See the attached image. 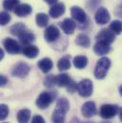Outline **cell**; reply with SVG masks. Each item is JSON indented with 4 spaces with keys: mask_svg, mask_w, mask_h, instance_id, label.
<instances>
[{
    "mask_svg": "<svg viewBox=\"0 0 122 123\" xmlns=\"http://www.w3.org/2000/svg\"><path fill=\"white\" fill-rule=\"evenodd\" d=\"M111 67V60L108 57H102L100 58L94 69V76L97 79H104L106 77V74Z\"/></svg>",
    "mask_w": 122,
    "mask_h": 123,
    "instance_id": "obj_1",
    "label": "cell"
},
{
    "mask_svg": "<svg viewBox=\"0 0 122 123\" xmlns=\"http://www.w3.org/2000/svg\"><path fill=\"white\" fill-rule=\"evenodd\" d=\"M119 112V107L115 104H103L100 107L99 115L104 119H110L115 117Z\"/></svg>",
    "mask_w": 122,
    "mask_h": 123,
    "instance_id": "obj_2",
    "label": "cell"
},
{
    "mask_svg": "<svg viewBox=\"0 0 122 123\" xmlns=\"http://www.w3.org/2000/svg\"><path fill=\"white\" fill-rule=\"evenodd\" d=\"M55 96V92H41L37 99H36V106L41 109V110H44L46 108H48L51 103L54 101V98Z\"/></svg>",
    "mask_w": 122,
    "mask_h": 123,
    "instance_id": "obj_3",
    "label": "cell"
},
{
    "mask_svg": "<svg viewBox=\"0 0 122 123\" xmlns=\"http://www.w3.org/2000/svg\"><path fill=\"white\" fill-rule=\"evenodd\" d=\"M79 95L83 97H89L91 96L93 91V85L90 79H82L77 84V90Z\"/></svg>",
    "mask_w": 122,
    "mask_h": 123,
    "instance_id": "obj_4",
    "label": "cell"
},
{
    "mask_svg": "<svg viewBox=\"0 0 122 123\" xmlns=\"http://www.w3.org/2000/svg\"><path fill=\"white\" fill-rule=\"evenodd\" d=\"M111 19L110 16V12H108V10L104 7H100L97 9L95 15H94V20L97 24L99 25H104L107 24Z\"/></svg>",
    "mask_w": 122,
    "mask_h": 123,
    "instance_id": "obj_5",
    "label": "cell"
},
{
    "mask_svg": "<svg viewBox=\"0 0 122 123\" xmlns=\"http://www.w3.org/2000/svg\"><path fill=\"white\" fill-rule=\"evenodd\" d=\"M30 71V67L27 63L19 62V63H17L12 68V74L13 76H16V77H24V76H26V75L29 74Z\"/></svg>",
    "mask_w": 122,
    "mask_h": 123,
    "instance_id": "obj_6",
    "label": "cell"
},
{
    "mask_svg": "<svg viewBox=\"0 0 122 123\" xmlns=\"http://www.w3.org/2000/svg\"><path fill=\"white\" fill-rule=\"evenodd\" d=\"M96 41L105 42L108 44H112L116 39V34L110 29H102L95 36Z\"/></svg>",
    "mask_w": 122,
    "mask_h": 123,
    "instance_id": "obj_7",
    "label": "cell"
},
{
    "mask_svg": "<svg viewBox=\"0 0 122 123\" xmlns=\"http://www.w3.org/2000/svg\"><path fill=\"white\" fill-rule=\"evenodd\" d=\"M3 46L5 48V50L11 54V55H17L20 53V45L17 41H15L14 39L12 38H6L3 41Z\"/></svg>",
    "mask_w": 122,
    "mask_h": 123,
    "instance_id": "obj_8",
    "label": "cell"
},
{
    "mask_svg": "<svg viewBox=\"0 0 122 123\" xmlns=\"http://www.w3.org/2000/svg\"><path fill=\"white\" fill-rule=\"evenodd\" d=\"M60 36V31L59 30L52 25V26H49L45 31H44V37H45V40L49 43H52V42H55V40H57Z\"/></svg>",
    "mask_w": 122,
    "mask_h": 123,
    "instance_id": "obj_9",
    "label": "cell"
},
{
    "mask_svg": "<svg viewBox=\"0 0 122 123\" xmlns=\"http://www.w3.org/2000/svg\"><path fill=\"white\" fill-rule=\"evenodd\" d=\"M96 106L93 101H87L81 107V113L84 117L90 118L96 115Z\"/></svg>",
    "mask_w": 122,
    "mask_h": 123,
    "instance_id": "obj_10",
    "label": "cell"
},
{
    "mask_svg": "<svg viewBox=\"0 0 122 123\" xmlns=\"http://www.w3.org/2000/svg\"><path fill=\"white\" fill-rule=\"evenodd\" d=\"M71 14L72 17L78 23H84L87 20V14L84 12L83 9H81L80 7L77 6H73L71 8Z\"/></svg>",
    "mask_w": 122,
    "mask_h": 123,
    "instance_id": "obj_11",
    "label": "cell"
},
{
    "mask_svg": "<svg viewBox=\"0 0 122 123\" xmlns=\"http://www.w3.org/2000/svg\"><path fill=\"white\" fill-rule=\"evenodd\" d=\"M93 52L97 55H105L111 52V46L108 43L97 41L93 46Z\"/></svg>",
    "mask_w": 122,
    "mask_h": 123,
    "instance_id": "obj_12",
    "label": "cell"
},
{
    "mask_svg": "<svg viewBox=\"0 0 122 123\" xmlns=\"http://www.w3.org/2000/svg\"><path fill=\"white\" fill-rule=\"evenodd\" d=\"M60 26L66 34H73L76 28V23L71 18H66L60 23Z\"/></svg>",
    "mask_w": 122,
    "mask_h": 123,
    "instance_id": "obj_13",
    "label": "cell"
},
{
    "mask_svg": "<svg viewBox=\"0 0 122 123\" xmlns=\"http://www.w3.org/2000/svg\"><path fill=\"white\" fill-rule=\"evenodd\" d=\"M65 4L64 3H56L55 5H53L49 11V14L53 17V18H58L65 12Z\"/></svg>",
    "mask_w": 122,
    "mask_h": 123,
    "instance_id": "obj_14",
    "label": "cell"
},
{
    "mask_svg": "<svg viewBox=\"0 0 122 123\" xmlns=\"http://www.w3.org/2000/svg\"><path fill=\"white\" fill-rule=\"evenodd\" d=\"M32 12V8L29 4H19L18 7L14 10V13L19 16V17H23V16H27Z\"/></svg>",
    "mask_w": 122,
    "mask_h": 123,
    "instance_id": "obj_15",
    "label": "cell"
},
{
    "mask_svg": "<svg viewBox=\"0 0 122 123\" xmlns=\"http://www.w3.org/2000/svg\"><path fill=\"white\" fill-rule=\"evenodd\" d=\"M37 65H38V68L41 70L42 73H44V74H48V73L53 69L54 63H53V61H52L51 58L45 57V58H42L41 60H39Z\"/></svg>",
    "mask_w": 122,
    "mask_h": 123,
    "instance_id": "obj_16",
    "label": "cell"
},
{
    "mask_svg": "<svg viewBox=\"0 0 122 123\" xmlns=\"http://www.w3.org/2000/svg\"><path fill=\"white\" fill-rule=\"evenodd\" d=\"M22 54L28 58H35L39 54V49L36 46L28 45V46H25L23 48Z\"/></svg>",
    "mask_w": 122,
    "mask_h": 123,
    "instance_id": "obj_17",
    "label": "cell"
},
{
    "mask_svg": "<svg viewBox=\"0 0 122 123\" xmlns=\"http://www.w3.org/2000/svg\"><path fill=\"white\" fill-rule=\"evenodd\" d=\"M72 81V78L68 74H60L55 77V85L58 87H67Z\"/></svg>",
    "mask_w": 122,
    "mask_h": 123,
    "instance_id": "obj_18",
    "label": "cell"
},
{
    "mask_svg": "<svg viewBox=\"0 0 122 123\" xmlns=\"http://www.w3.org/2000/svg\"><path fill=\"white\" fill-rule=\"evenodd\" d=\"M10 31H11L12 34H13V35L19 37V36L22 35L23 33L27 32V27H26V25H24L23 23L19 22V23H16V24H14V25H12V26L11 27V29H10Z\"/></svg>",
    "mask_w": 122,
    "mask_h": 123,
    "instance_id": "obj_19",
    "label": "cell"
},
{
    "mask_svg": "<svg viewBox=\"0 0 122 123\" xmlns=\"http://www.w3.org/2000/svg\"><path fill=\"white\" fill-rule=\"evenodd\" d=\"M75 43L80 46V47H84V48H89L91 45V40L90 37L85 34V33H80L77 35L76 39H75Z\"/></svg>",
    "mask_w": 122,
    "mask_h": 123,
    "instance_id": "obj_20",
    "label": "cell"
},
{
    "mask_svg": "<svg viewBox=\"0 0 122 123\" xmlns=\"http://www.w3.org/2000/svg\"><path fill=\"white\" fill-rule=\"evenodd\" d=\"M73 66L76 69H84L88 64V58L85 55H77L73 58Z\"/></svg>",
    "mask_w": 122,
    "mask_h": 123,
    "instance_id": "obj_21",
    "label": "cell"
},
{
    "mask_svg": "<svg viewBox=\"0 0 122 123\" xmlns=\"http://www.w3.org/2000/svg\"><path fill=\"white\" fill-rule=\"evenodd\" d=\"M30 111L28 109H22L17 113V121L19 123H28L30 121Z\"/></svg>",
    "mask_w": 122,
    "mask_h": 123,
    "instance_id": "obj_22",
    "label": "cell"
},
{
    "mask_svg": "<svg viewBox=\"0 0 122 123\" xmlns=\"http://www.w3.org/2000/svg\"><path fill=\"white\" fill-rule=\"evenodd\" d=\"M35 39V36L33 33L31 32H25L23 33L22 35L19 36V41H20V44L23 45V46H28V45H30L31 42H33Z\"/></svg>",
    "mask_w": 122,
    "mask_h": 123,
    "instance_id": "obj_23",
    "label": "cell"
},
{
    "mask_svg": "<svg viewBox=\"0 0 122 123\" xmlns=\"http://www.w3.org/2000/svg\"><path fill=\"white\" fill-rule=\"evenodd\" d=\"M71 56L70 55H66L60 58L57 62V68L59 71H67L71 68Z\"/></svg>",
    "mask_w": 122,
    "mask_h": 123,
    "instance_id": "obj_24",
    "label": "cell"
},
{
    "mask_svg": "<svg viewBox=\"0 0 122 123\" xmlns=\"http://www.w3.org/2000/svg\"><path fill=\"white\" fill-rule=\"evenodd\" d=\"M56 109L63 112V113H65V114H67L70 110V103H69L68 99L65 98V97L59 98L56 102Z\"/></svg>",
    "mask_w": 122,
    "mask_h": 123,
    "instance_id": "obj_25",
    "label": "cell"
},
{
    "mask_svg": "<svg viewBox=\"0 0 122 123\" xmlns=\"http://www.w3.org/2000/svg\"><path fill=\"white\" fill-rule=\"evenodd\" d=\"M35 21H36V25L40 28H44L48 25V22H49V16L46 14V13H43V12H40V13H37L36 14V17H35Z\"/></svg>",
    "mask_w": 122,
    "mask_h": 123,
    "instance_id": "obj_26",
    "label": "cell"
},
{
    "mask_svg": "<svg viewBox=\"0 0 122 123\" xmlns=\"http://www.w3.org/2000/svg\"><path fill=\"white\" fill-rule=\"evenodd\" d=\"M20 0H3V8L6 11H13L18 7Z\"/></svg>",
    "mask_w": 122,
    "mask_h": 123,
    "instance_id": "obj_27",
    "label": "cell"
},
{
    "mask_svg": "<svg viewBox=\"0 0 122 123\" xmlns=\"http://www.w3.org/2000/svg\"><path fill=\"white\" fill-rule=\"evenodd\" d=\"M65 116L66 114L55 109L53 113V122L54 123H64L65 122Z\"/></svg>",
    "mask_w": 122,
    "mask_h": 123,
    "instance_id": "obj_28",
    "label": "cell"
},
{
    "mask_svg": "<svg viewBox=\"0 0 122 123\" xmlns=\"http://www.w3.org/2000/svg\"><path fill=\"white\" fill-rule=\"evenodd\" d=\"M110 30L115 34H120L122 32V22L119 20H115L110 25Z\"/></svg>",
    "mask_w": 122,
    "mask_h": 123,
    "instance_id": "obj_29",
    "label": "cell"
},
{
    "mask_svg": "<svg viewBox=\"0 0 122 123\" xmlns=\"http://www.w3.org/2000/svg\"><path fill=\"white\" fill-rule=\"evenodd\" d=\"M55 77H56V75H54V74L47 75L44 78V85L48 88L53 87L54 85H55Z\"/></svg>",
    "mask_w": 122,
    "mask_h": 123,
    "instance_id": "obj_30",
    "label": "cell"
},
{
    "mask_svg": "<svg viewBox=\"0 0 122 123\" xmlns=\"http://www.w3.org/2000/svg\"><path fill=\"white\" fill-rule=\"evenodd\" d=\"M10 21H11V15H10V13L7 12L6 11L1 12V13H0V24L2 26H5Z\"/></svg>",
    "mask_w": 122,
    "mask_h": 123,
    "instance_id": "obj_31",
    "label": "cell"
},
{
    "mask_svg": "<svg viewBox=\"0 0 122 123\" xmlns=\"http://www.w3.org/2000/svg\"><path fill=\"white\" fill-rule=\"evenodd\" d=\"M8 115H9V107L6 104H1V106H0V118H1V120L6 119Z\"/></svg>",
    "mask_w": 122,
    "mask_h": 123,
    "instance_id": "obj_32",
    "label": "cell"
},
{
    "mask_svg": "<svg viewBox=\"0 0 122 123\" xmlns=\"http://www.w3.org/2000/svg\"><path fill=\"white\" fill-rule=\"evenodd\" d=\"M66 88H67V90H68L69 92H73L75 90H77V84H76L73 80H72V81H71V83H70Z\"/></svg>",
    "mask_w": 122,
    "mask_h": 123,
    "instance_id": "obj_33",
    "label": "cell"
},
{
    "mask_svg": "<svg viewBox=\"0 0 122 123\" xmlns=\"http://www.w3.org/2000/svg\"><path fill=\"white\" fill-rule=\"evenodd\" d=\"M30 123H46V122H45V119H44L41 116L36 115V116H34V117H32L31 122Z\"/></svg>",
    "mask_w": 122,
    "mask_h": 123,
    "instance_id": "obj_34",
    "label": "cell"
},
{
    "mask_svg": "<svg viewBox=\"0 0 122 123\" xmlns=\"http://www.w3.org/2000/svg\"><path fill=\"white\" fill-rule=\"evenodd\" d=\"M115 13L119 16V17H122V4H120L119 6H117V8L115 10Z\"/></svg>",
    "mask_w": 122,
    "mask_h": 123,
    "instance_id": "obj_35",
    "label": "cell"
},
{
    "mask_svg": "<svg viewBox=\"0 0 122 123\" xmlns=\"http://www.w3.org/2000/svg\"><path fill=\"white\" fill-rule=\"evenodd\" d=\"M7 82H8V79H7V77L5 76V75H1L0 76V85L3 87V86H5L6 84H7Z\"/></svg>",
    "mask_w": 122,
    "mask_h": 123,
    "instance_id": "obj_36",
    "label": "cell"
},
{
    "mask_svg": "<svg viewBox=\"0 0 122 123\" xmlns=\"http://www.w3.org/2000/svg\"><path fill=\"white\" fill-rule=\"evenodd\" d=\"M47 4H49V5H55V4H56L57 3V0H44Z\"/></svg>",
    "mask_w": 122,
    "mask_h": 123,
    "instance_id": "obj_37",
    "label": "cell"
},
{
    "mask_svg": "<svg viewBox=\"0 0 122 123\" xmlns=\"http://www.w3.org/2000/svg\"><path fill=\"white\" fill-rule=\"evenodd\" d=\"M3 57H4V51L1 49V50H0V58L2 59Z\"/></svg>",
    "mask_w": 122,
    "mask_h": 123,
    "instance_id": "obj_38",
    "label": "cell"
},
{
    "mask_svg": "<svg viewBox=\"0 0 122 123\" xmlns=\"http://www.w3.org/2000/svg\"><path fill=\"white\" fill-rule=\"evenodd\" d=\"M119 118H120V120L122 121V108L120 109V111H119Z\"/></svg>",
    "mask_w": 122,
    "mask_h": 123,
    "instance_id": "obj_39",
    "label": "cell"
},
{
    "mask_svg": "<svg viewBox=\"0 0 122 123\" xmlns=\"http://www.w3.org/2000/svg\"><path fill=\"white\" fill-rule=\"evenodd\" d=\"M119 93H120V95L122 96V85L119 87Z\"/></svg>",
    "mask_w": 122,
    "mask_h": 123,
    "instance_id": "obj_40",
    "label": "cell"
},
{
    "mask_svg": "<svg viewBox=\"0 0 122 123\" xmlns=\"http://www.w3.org/2000/svg\"><path fill=\"white\" fill-rule=\"evenodd\" d=\"M5 123H7V122H5Z\"/></svg>",
    "mask_w": 122,
    "mask_h": 123,
    "instance_id": "obj_41",
    "label": "cell"
}]
</instances>
